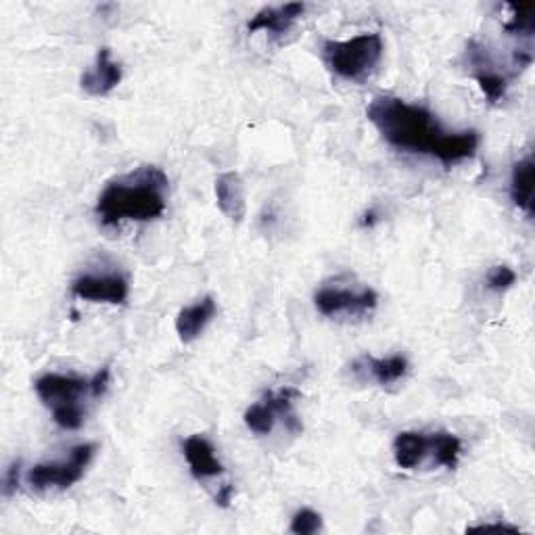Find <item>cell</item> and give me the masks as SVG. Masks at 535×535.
<instances>
[{
  "mask_svg": "<svg viewBox=\"0 0 535 535\" xmlns=\"http://www.w3.org/2000/svg\"><path fill=\"white\" fill-rule=\"evenodd\" d=\"M232 494H235V487L224 485L222 490L216 494V504H220L222 508H226L230 504V500H232Z\"/></svg>",
  "mask_w": 535,
  "mask_h": 535,
  "instance_id": "24",
  "label": "cell"
},
{
  "mask_svg": "<svg viewBox=\"0 0 535 535\" xmlns=\"http://www.w3.org/2000/svg\"><path fill=\"white\" fill-rule=\"evenodd\" d=\"M109 377H111V370L105 366V368H101L97 372L95 377L90 379V395H92V398H101V395L107 391Z\"/></svg>",
  "mask_w": 535,
  "mask_h": 535,
  "instance_id": "21",
  "label": "cell"
},
{
  "mask_svg": "<svg viewBox=\"0 0 535 535\" xmlns=\"http://www.w3.org/2000/svg\"><path fill=\"white\" fill-rule=\"evenodd\" d=\"M314 304L322 316H362L377 308L379 295L368 287H362L358 291L341 287H322L314 295Z\"/></svg>",
  "mask_w": 535,
  "mask_h": 535,
  "instance_id": "7",
  "label": "cell"
},
{
  "mask_svg": "<svg viewBox=\"0 0 535 535\" xmlns=\"http://www.w3.org/2000/svg\"><path fill=\"white\" fill-rule=\"evenodd\" d=\"M170 180L157 166H141L111 180L97 201V216L103 226L122 222H149L164 216Z\"/></svg>",
  "mask_w": 535,
  "mask_h": 535,
  "instance_id": "2",
  "label": "cell"
},
{
  "mask_svg": "<svg viewBox=\"0 0 535 535\" xmlns=\"http://www.w3.org/2000/svg\"><path fill=\"white\" fill-rule=\"evenodd\" d=\"M182 454L186 458V464H189L191 475L199 481L209 479V477H218L224 473L222 462L216 456L214 446L201 435H191L184 441Z\"/></svg>",
  "mask_w": 535,
  "mask_h": 535,
  "instance_id": "11",
  "label": "cell"
},
{
  "mask_svg": "<svg viewBox=\"0 0 535 535\" xmlns=\"http://www.w3.org/2000/svg\"><path fill=\"white\" fill-rule=\"evenodd\" d=\"M216 310L218 308H216L214 297H203L195 301L193 306L182 308L176 318V333L180 341L184 343L195 341L203 333L207 324L212 322V318L216 316Z\"/></svg>",
  "mask_w": 535,
  "mask_h": 535,
  "instance_id": "14",
  "label": "cell"
},
{
  "mask_svg": "<svg viewBox=\"0 0 535 535\" xmlns=\"http://www.w3.org/2000/svg\"><path fill=\"white\" fill-rule=\"evenodd\" d=\"M306 5L304 3H287L278 7H264L255 13L247 23V32H268L272 36L287 34L297 19L304 17Z\"/></svg>",
  "mask_w": 535,
  "mask_h": 535,
  "instance_id": "10",
  "label": "cell"
},
{
  "mask_svg": "<svg viewBox=\"0 0 535 535\" xmlns=\"http://www.w3.org/2000/svg\"><path fill=\"white\" fill-rule=\"evenodd\" d=\"M40 402L53 412L55 423L63 429L76 431L84 423V408L80 398L90 393V381L49 372L34 385Z\"/></svg>",
  "mask_w": 535,
  "mask_h": 535,
  "instance_id": "4",
  "label": "cell"
},
{
  "mask_svg": "<svg viewBox=\"0 0 535 535\" xmlns=\"http://www.w3.org/2000/svg\"><path fill=\"white\" fill-rule=\"evenodd\" d=\"M508 9L513 11L510 19L504 23V32L510 36H521V38H533L535 34V7L527 5H508Z\"/></svg>",
  "mask_w": 535,
  "mask_h": 535,
  "instance_id": "18",
  "label": "cell"
},
{
  "mask_svg": "<svg viewBox=\"0 0 535 535\" xmlns=\"http://www.w3.org/2000/svg\"><path fill=\"white\" fill-rule=\"evenodd\" d=\"M95 452L97 444H80L69 452L65 460L36 464L28 473V485L36 492H63L84 477L90 460L95 458Z\"/></svg>",
  "mask_w": 535,
  "mask_h": 535,
  "instance_id": "5",
  "label": "cell"
},
{
  "mask_svg": "<svg viewBox=\"0 0 535 535\" xmlns=\"http://www.w3.org/2000/svg\"><path fill=\"white\" fill-rule=\"evenodd\" d=\"M216 201L220 212L232 220L241 222L247 214L245 184L237 172H224L216 178Z\"/></svg>",
  "mask_w": 535,
  "mask_h": 535,
  "instance_id": "12",
  "label": "cell"
},
{
  "mask_svg": "<svg viewBox=\"0 0 535 535\" xmlns=\"http://www.w3.org/2000/svg\"><path fill=\"white\" fill-rule=\"evenodd\" d=\"M352 370L362 379H370L379 385L398 383L408 372V360L404 356H389V358H372L362 356L354 362Z\"/></svg>",
  "mask_w": 535,
  "mask_h": 535,
  "instance_id": "13",
  "label": "cell"
},
{
  "mask_svg": "<svg viewBox=\"0 0 535 535\" xmlns=\"http://www.w3.org/2000/svg\"><path fill=\"white\" fill-rule=\"evenodd\" d=\"M366 118L391 147L435 157L446 166L471 159L479 149L475 130L452 132L441 126L427 107L410 105L398 97H377L368 105Z\"/></svg>",
  "mask_w": 535,
  "mask_h": 535,
  "instance_id": "1",
  "label": "cell"
},
{
  "mask_svg": "<svg viewBox=\"0 0 535 535\" xmlns=\"http://www.w3.org/2000/svg\"><path fill=\"white\" fill-rule=\"evenodd\" d=\"M533 176V155L519 159L513 166V176H510V199H513L521 212H525L527 218L533 216Z\"/></svg>",
  "mask_w": 535,
  "mask_h": 535,
  "instance_id": "16",
  "label": "cell"
},
{
  "mask_svg": "<svg viewBox=\"0 0 535 535\" xmlns=\"http://www.w3.org/2000/svg\"><path fill=\"white\" fill-rule=\"evenodd\" d=\"M431 452V437L416 431H404L393 439V458L400 469L414 471L418 464H423Z\"/></svg>",
  "mask_w": 535,
  "mask_h": 535,
  "instance_id": "15",
  "label": "cell"
},
{
  "mask_svg": "<svg viewBox=\"0 0 535 535\" xmlns=\"http://www.w3.org/2000/svg\"><path fill=\"white\" fill-rule=\"evenodd\" d=\"M469 531H485V533H490V531H496V533L508 531V533H519V527L506 525V523H485V525H475Z\"/></svg>",
  "mask_w": 535,
  "mask_h": 535,
  "instance_id": "23",
  "label": "cell"
},
{
  "mask_svg": "<svg viewBox=\"0 0 535 535\" xmlns=\"http://www.w3.org/2000/svg\"><path fill=\"white\" fill-rule=\"evenodd\" d=\"M299 391L295 387H283L276 393L264 395V400L253 404L245 412V425L258 435H270L278 418H285L289 429L301 431V425L293 414V404L299 398Z\"/></svg>",
  "mask_w": 535,
  "mask_h": 535,
  "instance_id": "6",
  "label": "cell"
},
{
  "mask_svg": "<svg viewBox=\"0 0 535 535\" xmlns=\"http://www.w3.org/2000/svg\"><path fill=\"white\" fill-rule=\"evenodd\" d=\"M429 437H431V454L439 467L456 469L460 460V452H462L460 439L448 431H437Z\"/></svg>",
  "mask_w": 535,
  "mask_h": 535,
  "instance_id": "17",
  "label": "cell"
},
{
  "mask_svg": "<svg viewBox=\"0 0 535 535\" xmlns=\"http://www.w3.org/2000/svg\"><path fill=\"white\" fill-rule=\"evenodd\" d=\"M322 529V517L314 513L312 508H301L299 513L291 519V533L297 535H312Z\"/></svg>",
  "mask_w": 535,
  "mask_h": 535,
  "instance_id": "19",
  "label": "cell"
},
{
  "mask_svg": "<svg viewBox=\"0 0 535 535\" xmlns=\"http://www.w3.org/2000/svg\"><path fill=\"white\" fill-rule=\"evenodd\" d=\"M122 82V65L113 61L109 49H101L92 63L80 78V86L90 97H107Z\"/></svg>",
  "mask_w": 535,
  "mask_h": 535,
  "instance_id": "9",
  "label": "cell"
},
{
  "mask_svg": "<svg viewBox=\"0 0 535 535\" xmlns=\"http://www.w3.org/2000/svg\"><path fill=\"white\" fill-rule=\"evenodd\" d=\"M72 293L95 304H126L130 285L122 274H84L72 283Z\"/></svg>",
  "mask_w": 535,
  "mask_h": 535,
  "instance_id": "8",
  "label": "cell"
},
{
  "mask_svg": "<svg viewBox=\"0 0 535 535\" xmlns=\"http://www.w3.org/2000/svg\"><path fill=\"white\" fill-rule=\"evenodd\" d=\"M19 473H21V462H13L11 469L7 471V477H5V494L11 496L17 485H19Z\"/></svg>",
  "mask_w": 535,
  "mask_h": 535,
  "instance_id": "22",
  "label": "cell"
},
{
  "mask_svg": "<svg viewBox=\"0 0 535 535\" xmlns=\"http://www.w3.org/2000/svg\"><path fill=\"white\" fill-rule=\"evenodd\" d=\"M383 40L379 34H360L350 40H327L322 59L343 80H362L381 63Z\"/></svg>",
  "mask_w": 535,
  "mask_h": 535,
  "instance_id": "3",
  "label": "cell"
},
{
  "mask_svg": "<svg viewBox=\"0 0 535 535\" xmlns=\"http://www.w3.org/2000/svg\"><path fill=\"white\" fill-rule=\"evenodd\" d=\"M517 283V272L508 266H496L485 278V285L494 293H504Z\"/></svg>",
  "mask_w": 535,
  "mask_h": 535,
  "instance_id": "20",
  "label": "cell"
}]
</instances>
